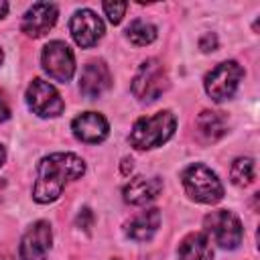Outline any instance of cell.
Listing matches in <instances>:
<instances>
[{"label": "cell", "mask_w": 260, "mask_h": 260, "mask_svg": "<svg viewBox=\"0 0 260 260\" xmlns=\"http://www.w3.org/2000/svg\"><path fill=\"white\" fill-rule=\"evenodd\" d=\"M126 8H128L126 2H104V12H106V16L112 24H118L122 20Z\"/></svg>", "instance_id": "cell-20"}, {"label": "cell", "mask_w": 260, "mask_h": 260, "mask_svg": "<svg viewBox=\"0 0 260 260\" xmlns=\"http://www.w3.org/2000/svg\"><path fill=\"white\" fill-rule=\"evenodd\" d=\"M26 104L32 110V114L41 118H55L63 112L65 104L59 95V91L45 79H32L26 89Z\"/></svg>", "instance_id": "cell-7"}, {"label": "cell", "mask_w": 260, "mask_h": 260, "mask_svg": "<svg viewBox=\"0 0 260 260\" xmlns=\"http://www.w3.org/2000/svg\"><path fill=\"white\" fill-rule=\"evenodd\" d=\"M8 118H10V110H8L6 102L0 98V122H4V120H8Z\"/></svg>", "instance_id": "cell-23"}, {"label": "cell", "mask_w": 260, "mask_h": 260, "mask_svg": "<svg viewBox=\"0 0 260 260\" xmlns=\"http://www.w3.org/2000/svg\"><path fill=\"white\" fill-rule=\"evenodd\" d=\"M242 77L244 69L236 61H223L205 75V91L213 102L230 100L236 93Z\"/></svg>", "instance_id": "cell-6"}, {"label": "cell", "mask_w": 260, "mask_h": 260, "mask_svg": "<svg viewBox=\"0 0 260 260\" xmlns=\"http://www.w3.org/2000/svg\"><path fill=\"white\" fill-rule=\"evenodd\" d=\"M179 258L181 260H213L211 240L201 232H193L185 236L179 244Z\"/></svg>", "instance_id": "cell-16"}, {"label": "cell", "mask_w": 260, "mask_h": 260, "mask_svg": "<svg viewBox=\"0 0 260 260\" xmlns=\"http://www.w3.org/2000/svg\"><path fill=\"white\" fill-rule=\"evenodd\" d=\"M91 223H93V213H91V209H89V207H83V209L79 211V215H77V225H79V228H83L85 232H89Z\"/></svg>", "instance_id": "cell-22"}, {"label": "cell", "mask_w": 260, "mask_h": 260, "mask_svg": "<svg viewBox=\"0 0 260 260\" xmlns=\"http://www.w3.org/2000/svg\"><path fill=\"white\" fill-rule=\"evenodd\" d=\"M175 128H177V120L171 110L156 112L154 116L140 118L134 122L130 130V144L138 150L162 146L175 134Z\"/></svg>", "instance_id": "cell-2"}, {"label": "cell", "mask_w": 260, "mask_h": 260, "mask_svg": "<svg viewBox=\"0 0 260 260\" xmlns=\"http://www.w3.org/2000/svg\"><path fill=\"white\" fill-rule=\"evenodd\" d=\"M160 225V211L158 209H146L138 213L128 225H126V236L134 242H148Z\"/></svg>", "instance_id": "cell-15"}, {"label": "cell", "mask_w": 260, "mask_h": 260, "mask_svg": "<svg viewBox=\"0 0 260 260\" xmlns=\"http://www.w3.org/2000/svg\"><path fill=\"white\" fill-rule=\"evenodd\" d=\"M43 69L53 77L55 81H69L75 73V59L71 49L63 41H51L41 55Z\"/></svg>", "instance_id": "cell-8"}, {"label": "cell", "mask_w": 260, "mask_h": 260, "mask_svg": "<svg viewBox=\"0 0 260 260\" xmlns=\"http://www.w3.org/2000/svg\"><path fill=\"white\" fill-rule=\"evenodd\" d=\"M57 14H59V10L51 2H37V4H32L24 12V16H22V32L26 37H32V39L43 37L57 22Z\"/></svg>", "instance_id": "cell-11"}, {"label": "cell", "mask_w": 260, "mask_h": 260, "mask_svg": "<svg viewBox=\"0 0 260 260\" xmlns=\"http://www.w3.org/2000/svg\"><path fill=\"white\" fill-rule=\"evenodd\" d=\"M122 162H124V165H122V173H124V175H128V173L132 171V158H124Z\"/></svg>", "instance_id": "cell-24"}, {"label": "cell", "mask_w": 260, "mask_h": 260, "mask_svg": "<svg viewBox=\"0 0 260 260\" xmlns=\"http://www.w3.org/2000/svg\"><path fill=\"white\" fill-rule=\"evenodd\" d=\"M203 228H205V236L211 238L219 248H225V250L238 248L244 238L242 221L238 219L236 213H232L228 209H217V211H211L209 215H205Z\"/></svg>", "instance_id": "cell-5"}, {"label": "cell", "mask_w": 260, "mask_h": 260, "mask_svg": "<svg viewBox=\"0 0 260 260\" xmlns=\"http://www.w3.org/2000/svg\"><path fill=\"white\" fill-rule=\"evenodd\" d=\"M69 28H71L73 41L79 47H83V49L93 47L102 39V35H104V22H102V18L93 10H89V8L77 10L71 16Z\"/></svg>", "instance_id": "cell-9"}, {"label": "cell", "mask_w": 260, "mask_h": 260, "mask_svg": "<svg viewBox=\"0 0 260 260\" xmlns=\"http://www.w3.org/2000/svg\"><path fill=\"white\" fill-rule=\"evenodd\" d=\"M199 49L203 53H209V51H215L217 49V37L213 32H205L201 39H199Z\"/></svg>", "instance_id": "cell-21"}, {"label": "cell", "mask_w": 260, "mask_h": 260, "mask_svg": "<svg viewBox=\"0 0 260 260\" xmlns=\"http://www.w3.org/2000/svg\"><path fill=\"white\" fill-rule=\"evenodd\" d=\"M230 177L232 183L238 187H246L254 181V160L248 156H240L234 160L232 169H230Z\"/></svg>", "instance_id": "cell-19"}, {"label": "cell", "mask_w": 260, "mask_h": 260, "mask_svg": "<svg viewBox=\"0 0 260 260\" xmlns=\"http://www.w3.org/2000/svg\"><path fill=\"white\" fill-rule=\"evenodd\" d=\"M181 181H183V187L187 191V195L199 203H207V205H213L217 201H221L223 197V185L221 181L217 179V175L201 165V162H195V165H189L183 175H181Z\"/></svg>", "instance_id": "cell-3"}, {"label": "cell", "mask_w": 260, "mask_h": 260, "mask_svg": "<svg viewBox=\"0 0 260 260\" xmlns=\"http://www.w3.org/2000/svg\"><path fill=\"white\" fill-rule=\"evenodd\" d=\"M53 232L49 221H37L32 223L20 242V260H47V254L51 250Z\"/></svg>", "instance_id": "cell-10"}, {"label": "cell", "mask_w": 260, "mask_h": 260, "mask_svg": "<svg viewBox=\"0 0 260 260\" xmlns=\"http://www.w3.org/2000/svg\"><path fill=\"white\" fill-rule=\"evenodd\" d=\"M195 128H197V134L201 136L203 142H215L225 134L228 120L221 112L203 110L195 120Z\"/></svg>", "instance_id": "cell-17"}, {"label": "cell", "mask_w": 260, "mask_h": 260, "mask_svg": "<svg viewBox=\"0 0 260 260\" xmlns=\"http://www.w3.org/2000/svg\"><path fill=\"white\" fill-rule=\"evenodd\" d=\"M71 130L77 140L87 142V144H98V142L106 140V136L110 132V124L98 112H83L71 122Z\"/></svg>", "instance_id": "cell-12"}, {"label": "cell", "mask_w": 260, "mask_h": 260, "mask_svg": "<svg viewBox=\"0 0 260 260\" xmlns=\"http://www.w3.org/2000/svg\"><path fill=\"white\" fill-rule=\"evenodd\" d=\"M112 85V75H110V69L104 61H91L83 67L81 71V77H79V91L93 100V98H100L102 93H106Z\"/></svg>", "instance_id": "cell-13"}, {"label": "cell", "mask_w": 260, "mask_h": 260, "mask_svg": "<svg viewBox=\"0 0 260 260\" xmlns=\"http://www.w3.org/2000/svg\"><path fill=\"white\" fill-rule=\"evenodd\" d=\"M162 181L158 177H136L124 187V201L130 205H146L158 197Z\"/></svg>", "instance_id": "cell-14"}, {"label": "cell", "mask_w": 260, "mask_h": 260, "mask_svg": "<svg viewBox=\"0 0 260 260\" xmlns=\"http://www.w3.org/2000/svg\"><path fill=\"white\" fill-rule=\"evenodd\" d=\"M126 37H128L134 45L144 47V45H150V43L156 39V26H154L152 22H148V20L138 18V20H132L130 26L126 28Z\"/></svg>", "instance_id": "cell-18"}, {"label": "cell", "mask_w": 260, "mask_h": 260, "mask_svg": "<svg viewBox=\"0 0 260 260\" xmlns=\"http://www.w3.org/2000/svg\"><path fill=\"white\" fill-rule=\"evenodd\" d=\"M2 59H4V53H2V49H0V63H2Z\"/></svg>", "instance_id": "cell-27"}, {"label": "cell", "mask_w": 260, "mask_h": 260, "mask_svg": "<svg viewBox=\"0 0 260 260\" xmlns=\"http://www.w3.org/2000/svg\"><path fill=\"white\" fill-rule=\"evenodd\" d=\"M167 89H169L167 69L162 67V63L158 59H146L138 67V71L132 79L134 98H138V102H142V104H150V102L158 100Z\"/></svg>", "instance_id": "cell-4"}, {"label": "cell", "mask_w": 260, "mask_h": 260, "mask_svg": "<svg viewBox=\"0 0 260 260\" xmlns=\"http://www.w3.org/2000/svg\"><path fill=\"white\" fill-rule=\"evenodd\" d=\"M6 12H8V2L0 0V18H4V16H6Z\"/></svg>", "instance_id": "cell-25"}, {"label": "cell", "mask_w": 260, "mask_h": 260, "mask_svg": "<svg viewBox=\"0 0 260 260\" xmlns=\"http://www.w3.org/2000/svg\"><path fill=\"white\" fill-rule=\"evenodd\" d=\"M4 158H6V152H4V146L0 144V167L4 165Z\"/></svg>", "instance_id": "cell-26"}, {"label": "cell", "mask_w": 260, "mask_h": 260, "mask_svg": "<svg viewBox=\"0 0 260 260\" xmlns=\"http://www.w3.org/2000/svg\"><path fill=\"white\" fill-rule=\"evenodd\" d=\"M85 173V162L73 152H55L39 162L32 197L39 203H53L69 181Z\"/></svg>", "instance_id": "cell-1"}]
</instances>
